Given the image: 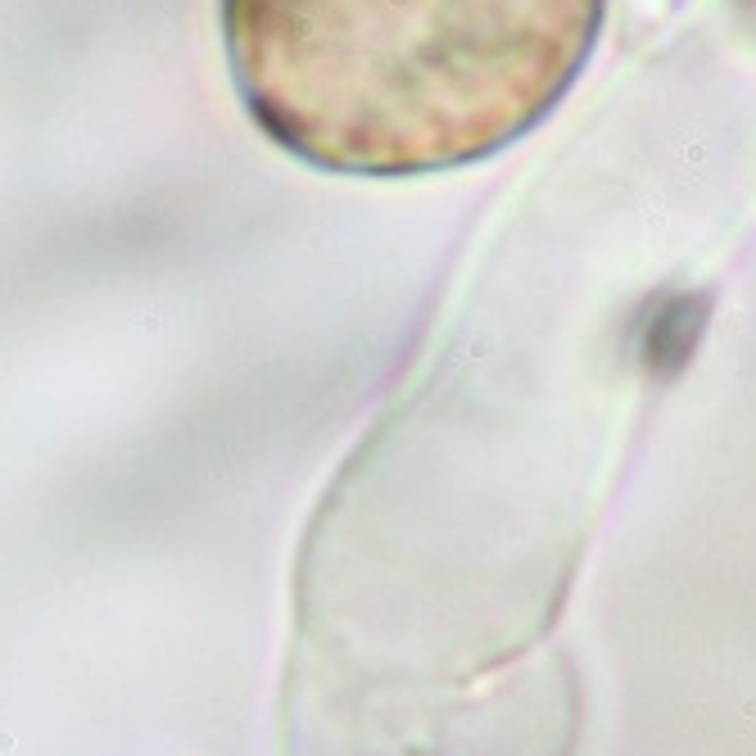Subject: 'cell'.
<instances>
[{
	"label": "cell",
	"instance_id": "1",
	"mask_svg": "<svg viewBox=\"0 0 756 756\" xmlns=\"http://www.w3.org/2000/svg\"><path fill=\"white\" fill-rule=\"evenodd\" d=\"M607 0H217L231 87L335 177H431L521 141L571 91Z\"/></svg>",
	"mask_w": 756,
	"mask_h": 756
}]
</instances>
